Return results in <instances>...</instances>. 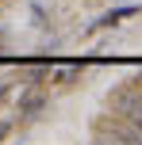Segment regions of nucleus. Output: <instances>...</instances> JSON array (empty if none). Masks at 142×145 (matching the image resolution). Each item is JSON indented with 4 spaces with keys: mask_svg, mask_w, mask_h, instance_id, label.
Wrapping results in <instances>:
<instances>
[{
    "mask_svg": "<svg viewBox=\"0 0 142 145\" xmlns=\"http://www.w3.org/2000/svg\"><path fill=\"white\" fill-rule=\"evenodd\" d=\"M96 141H115V145H142V126L131 118H100L96 122Z\"/></svg>",
    "mask_w": 142,
    "mask_h": 145,
    "instance_id": "1",
    "label": "nucleus"
},
{
    "mask_svg": "<svg viewBox=\"0 0 142 145\" xmlns=\"http://www.w3.org/2000/svg\"><path fill=\"white\" fill-rule=\"evenodd\" d=\"M112 115L119 118H131V122L142 126V84H127V88H115L112 99H108Z\"/></svg>",
    "mask_w": 142,
    "mask_h": 145,
    "instance_id": "2",
    "label": "nucleus"
},
{
    "mask_svg": "<svg viewBox=\"0 0 142 145\" xmlns=\"http://www.w3.org/2000/svg\"><path fill=\"white\" fill-rule=\"evenodd\" d=\"M38 107H42V95H38V92H27L19 99V111H23V115H38Z\"/></svg>",
    "mask_w": 142,
    "mask_h": 145,
    "instance_id": "3",
    "label": "nucleus"
},
{
    "mask_svg": "<svg viewBox=\"0 0 142 145\" xmlns=\"http://www.w3.org/2000/svg\"><path fill=\"white\" fill-rule=\"evenodd\" d=\"M77 72H81V65L73 61V65H61V69H58V76H54V80H58V84H73V80H77Z\"/></svg>",
    "mask_w": 142,
    "mask_h": 145,
    "instance_id": "4",
    "label": "nucleus"
},
{
    "mask_svg": "<svg viewBox=\"0 0 142 145\" xmlns=\"http://www.w3.org/2000/svg\"><path fill=\"white\" fill-rule=\"evenodd\" d=\"M4 134H8V122H0V141H4Z\"/></svg>",
    "mask_w": 142,
    "mask_h": 145,
    "instance_id": "5",
    "label": "nucleus"
}]
</instances>
